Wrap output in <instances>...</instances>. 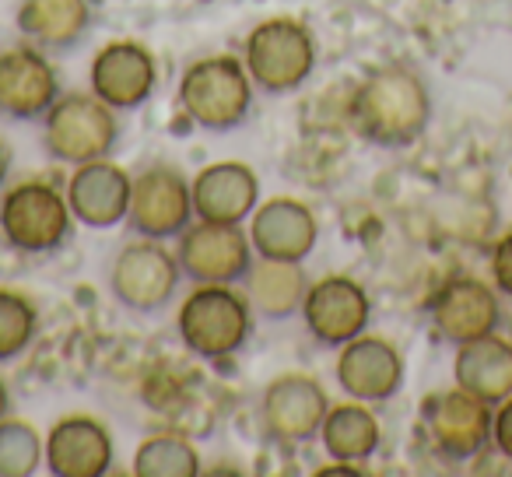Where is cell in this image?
<instances>
[{
    "instance_id": "cell-8",
    "label": "cell",
    "mask_w": 512,
    "mask_h": 477,
    "mask_svg": "<svg viewBox=\"0 0 512 477\" xmlns=\"http://www.w3.org/2000/svg\"><path fill=\"white\" fill-rule=\"evenodd\" d=\"M193 221V183L172 165H151L134 179L127 225L141 239H179Z\"/></svg>"
},
{
    "instance_id": "cell-11",
    "label": "cell",
    "mask_w": 512,
    "mask_h": 477,
    "mask_svg": "<svg viewBox=\"0 0 512 477\" xmlns=\"http://www.w3.org/2000/svg\"><path fill=\"white\" fill-rule=\"evenodd\" d=\"M60 95H64L60 78L43 50L29 43L0 53V116L4 120H43Z\"/></svg>"
},
{
    "instance_id": "cell-2",
    "label": "cell",
    "mask_w": 512,
    "mask_h": 477,
    "mask_svg": "<svg viewBox=\"0 0 512 477\" xmlns=\"http://www.w3.org/2000/svg\"><path fill=\"white\" fill-rule=\"evenodd\" d=\"M176 327L193 355L225 362L253 337V306L232 285H197L179 306Z\"/></svg>"
},
{
    "instance_id": "cell-3",
    "label": "cell",
    "mask_w": 512,
    "mask_h": 477,
    "mask_svg": "<svg viewBox=\"0 0 512 477\" xmlns=\"http://www.w3.org/2000/svg\"><path fill=\"white\" fill-rule=\"evenodd\" d=\"M253 78L235 57H207L186 67L179 81V106L200 130L225 134L246 123L253 109Z\"/></svg>"
},
{
    "instance_id": "cell-22",
    "label": "cell",
    "mask_w": 512,
    "mask_h": 477,
    "mask_svg": "<svg viewBox=\"0 0 512 477\" xmlns=\"http://www.w3.org/2000/svg\"><path fill=\"white\" fill-rule=\"evenodd\" d=\"M18 32L43 53H64L92 25L88 0H22L15 18Z\"/></svg>"
},
{
    "instance_id": "cell-12",
    "label": "cell",
    "mask_w": 512,
    "mask_h": 477,
    "mask_svg": "<svg viewBox=\"0 0 512 477\" xmlns=\"http://www.w3.org/2000/svg\"><path fill=\"white\" fill-rule=\"evenodd\" d=\"M369 316L372 306L365 288L358 281L344 278V274L309 285L306 302H302L306 330L323 348H344L348 341L362 337L365 327H369Z\"/></svg>"
},
{
    "instance_id": "cell-21",
    "label": "cell",
    "mask_w": 512,
    "mask_h": 477,
    "mask_svg": "<svg viewBox=\"0 0 512 477\" xmlns=\"http://www.w3.org/2000/svg\"><path fill=\"white\" fill-rule=\"evenodd\" d=\"M453 372L460 390L474 393L484 404H502L512 397V344L495 334L460 344Z\"/></svg>"
},
{
    "instance_id": "cell-23",
    "label": "cell",
    "mask_w": 512,
    "mask_h": 477,
    "mask_svg": "<svg viewBox=\"0 0 512 477\" xmlns=\"http://www.w3.org/2000/svg\"><path fill=\"white\" fill-rule=\"evenodd\" d=\"M306 292V271L295 260L256 257V264L246 274V299L253 313H260L264 320H288V316L302 313Z\"/></svg>"
},
{
    "instance_id": "cell-5",
    "label": "cell",
    "mask_w": 512,
    "mask_h": 477,
    "mask_svg": "<svg viewBox=\"0 0 512 477\" xmlns=\"http://www.w3.org/2000/svg\"><path fill=\"white\" fill-rule=\"evenodd\" d=\"M0 235L8 239L11 250L25 257L60 250L71 235V204L60 197L57 186L39 179L11 186L0 197Z\"/></svg>"
},
{
    "instance_id": "cell-18",
    "label": "cell",
    "mask_w": 512,
    "mask_h": 477,
    "mask_svg": "<svg viewBox=\"0 0 512 477\" xmlns=\"http://www.w3.org/2000/svg\"><path fill=\"white\" fill-rule=\"evenodd\" d=\"M43 460L57 477H102L113 467V439L88 414H67L46 435Z\"/></svg>"
},
{
    "instance_id": "cell-27",
    "label": "cell",
    "mask_w": 512,
    "mask_h": 477,
    "mask_svg": "<svg viewBox=\"0 0 512 477\" xmlns=\"http://www.w3.org/2000/svg\"><path fill=\"white\" fill-rule=\"evenodd\" d=\"M43 460V442L25 421H0V477H29Z\"/></svg>"
},
{
    "instance_id": "cell-25",
    "label": "cell",
    "mask_w": 512,
    "mask_h": 477,
    "mask_svg": "<svg viewBox=\"0 0 512 477\" xmlns=\"http://www.w3.org/2000/svg\"><path fill=\"white\" fill-rule=\"evenodd\" d=\"M200 470V456L179 435H151L134 456L137 477H193Z\"/></svg>"
},
{
    "instance_id": "cell-10",
    "label": "cell",
    "mask_w": 512,
    "mask_h": 477,
    "mask_svg": "<svg viewBox=\"0 0 512 477\" xmlns=\"http://www.w3.org/2000/svg\"><path fill=\"white\" fill-rule=\"evenodd\" d=\"M491 404L467 390H442L421 404V432L446 460H470L491 439Z\"/></svg>"
},
{
    "instance_id": "cell-4",
    "label": "cell",
    "mask_w": 512,
    "mask_h": 477,
    "mask_svg": "<svg viewBox=\"0 0 512 477\" xmlns=\"http://www.w3.org/2000/svg\"><path fill=\"white\" fill-rule=\"evenodd\" d=\"M43 141L53 158L67 165L99 162L120 141L116 109L106 106L95 92L60 95L43 116Z\"/></svg>"
},
{
    "instance_id": "cell-9",
    "label": "cell",
    "mask_w": 512,
    "mask_h": 477,
    "mask_svg": "<svg viewBox=\"0 0 512 477\" xmlns=\"http://www.w3.org/2000/svg\"><path fill=\"white\" fill-rule=\"evenodd\" d=\"M179 278H183V267L158 239H137L123 246L120 257L113 260L109 288L130 313H158L176 295Z\"/></svg>"
},
{
    "instance_id": "cell-26",
    "label": "cell",
    "mask_w": 512,
    "mask_h": 477,
    "mask_svg": "<svg viewBox=\"0 0 512 477\" xmlns=\"http://www.w3.org/2000/svg\"><path fill=\"white\" fill-rule=\"evenodd\" d=\"M39 330V309L29 295L0 288V362H11L32 344Z\"/></svg>"
},
{
    "instance_id": "cell-16",
    "label": "cell",
    "mask_w": 512,
    "mask_h": 477,
    "mask_svg": "<svg viewBox=\"0 0 512 477\" xmlns=\"http://www.w3.org/2000/svg\"><path fill=\"white\" fill-rule=\"evenodd\" d=\"M337 383L351 400L362 404H383L397 397L404 383V358L393 344L379 337H355L337 355Z\"/></svg>"
},
{
    "instance_id": "cell-15",
    "label": "cell",
    "mask_w": 512,
    "mask_h": 477,
    "mask_svg": "<svg viewBox=\"0 0 512 477\" xmlns=\"http://www.w3.org/2000/svg\"><path fill=\"white\" fill-rule=\"evenodd\" d=\"M428 313H432V327L439 330L442 341L456 344V348L467 341H477L484 334H495L498 320H502L495 292L477 278L446 281L435 292Z\"/></svg>"
},
{
    "instance_id": "cell-13",
    "label": "cell",
    "mask_w": 512,
    "mask_h": 477,
    "mask_svg": "<svg viewBox=\"0 0 512 477\" xmlns=\"http://www.w3.org/2000/svg\"><path fill=\"white\" fill-rule=\"evenodd\" d=\"M330 411V400L323 393V386L313 376H302V372H288L278 376L264 390V428L278 442H309L320 435V425Z\"/></svg>"
},
{
    "instance_id": "cell-28",
    "label": "cell",
    "mask_w": 512,
    "mask_h": 477,
    "mask_svg": "<svg viewBox=\"0 0 512 477\" xmlns=\"http://www.w3.org/2000/svg\"><path fill=\"white\" fill-rule=\"evenodd\" d=\"M491 278H495L498 292H505L512 299V232L491 253Z\"/></svg>"
},
{
    "instance_id": "cell-29",
    "label": "cell",
    "mask_w": 512,
    "mask_h": 477,
    "mask_svg": "<svg viewBox=\"0 0 512 477\" xmlns=\"http://www.w3.org/2000/svg\"><path fill=\"white\" fill-rule=\"evenodd\" d=\"M491 442H495L505 460H512V397H505L498 404V411L491 414Z\"/></svg>"
},
{
    "instance_id": "cell-6",
    "label": "cell",
    "mask_w": 512,
    "mask_h": 477,
    "mask_svg": "<svg viewBox=\"0 0 512 477\" xmlns=\"http://www.w3.org/2000/svg\"><path fill=\"white\" fill-rule=\"evenodd\" d=\"M249 78L260 92L267 95H288L306 85L316 64V46L306 25L292 18H271V22L256 25L246 39L242 53Z\"/></svg>"
},
{
    "instance_id": "cell-31",
    "label": "cell",
    "mask_w": 512,
    "mask_h": 477,
    "mask_svg": "<svg viewBox=\"0 0 512 477\" xmlns=\"http://www.w3.org/2000/svg\"><path fill=\"white\" fill-rule=\"evenodd\" d=\"M8 411H11V393H8V386H4V379H0V421L8 418Z\"/></svg>"
},
{
    "instance_id": "cell-1",
    "label": "cell",
    "mask_w": 512,
    "mask_h": 477,
    "mask_svg": "<svg viewBox=\"0 0 512 477\" xmlns=\"http://www.w3.org/2000/svg\"><path fill=\"white\" fill-rule=\"evenodd\" d=\"M348 120L379 148H407L432 120V95L411 67H376L351 95Z\"/></svg>"
},
{
    "instance_id": "cell-19",
    "label": "cell",
    "mask_w": 512,
    "mask_h": 477,
    "mask_svg": "<svg viewBox=\"0 0 512 477\" xmlns=\"http://www.w3.org/2000/svg\"><path fill=\"white\" fill-rule=\"evenodd\" d=\"M130 190H134V179L120 165L99 158V162L74 165V176L67 183V204L81 225L113 228L127 221Z\"/></svg>"
},
{
    "instance_id": "cell-30",
    "label": "cell",
    "mask_w": 512,
    "mask_h": 477,
    "mask_svg": "<svg viewBox=\"0 0 512 477\" xmlns=\"http://www.w3.org/2000/svg\"><path fill=\"white\" fill-rule=\"evenodd\" d=\"M8 172H11V151H8V144L0 141V190L8 183Z\"/></svg>"
},
{
    "instance_id": "cell-24",
    "label": "cell",
    "mask_w": 512,
    "mask_h": 477,
    "mask_svg": "<svg viewBox=\"0 0 512 477\" xmlns=\"http://www.w3.org/2000/svg\"><path fill=\"white\" fill-rule=\"evenodd\" d=\"M320 439H323V449L334 456L337 463H355L362 467L369 456H376L379 449V421L362 400L355 404H337L327 411L320 425Z\"/></svg>"
},
{
    "instance_id": "cell-20",
    "label": "cell",
    "mask_w": 512,
    "mask_h": 477,
    "mask_svg": "<svg viewBox=\"0 0 512 477\" xmlns=\"http://www.w3.org/2000/svg\"><path fill=\"white\" fill-rule=\"evenodd\" d=\"M256 200H260V179L242 162L207 165L193 179V214L200 221L242 225L256 211Z\"/></svg>"
},
{
    "instance_id": "cell-17",
    "label": "cell",
    "mask_w": 512,
    "mask_h": 477,
    "mask_svg": "<svg viewBox=\"0 0 512 477\" xmlns=\"http://www.w3.org/2000/svg\"><path fill=\"white\" fill-rule=\"evenodd\" d=\"M320 239V225H316L313 211L292 197L267 200L264 207H256L253 221H249V243H253L256 257L267 260H302L316 250Z\"/></svg>"
},
{
    "instance_id": "cell-7",
    "label": "cell",
    "mask_w": 512,
    "mask_h": 477,
    "mask_svg": "<svg viewBox=\"0 0 512 477\" xmlns=\"http://www.w3.org/2000/svg\"><path fill=\"white\" fill-rule=\"evenodd\" d=\"M176 260L186 278L197 285H239L256 264V253L249 232H242L239 225L197 221L179 235Z\"/></svg>"
},
{
    "instance_id": "cell-14",
    "label": "cell",
    "mask_w": 512,
    "mask_h": 477,
    "mask_svg": "<svg viewBox=\"0 0 512 477\" xmlns=\"http://www.w3.org/2000/svg\"><path fill=\"white\" fill-rule=\"evenodd\" d=\"M155 81L158 71L151 53L141 43H130V39L102 46L92 60V92L106 106H113L116 113L144 106L155 92Z\"/></svg>"
}]
</instances>
